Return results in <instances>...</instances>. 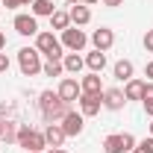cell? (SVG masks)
<instances>
[{"mask_svg": "<svg viewBox=\"0 0 153 153\" xmlns=\"http://www.w3.org/2000/svg\"><path fill=\"white\" fill-rule=\"evenodd\" d=\"M38 109H41V115H44L47 124H59V121L65 118V112L71 109V103H65V100L59 94H53V91H41V94H38Z\"/></svg>", "mask_w": 153, "mask_h": 153, "instance_id": "obj_1", "label": "cell"}, {"mask_svg": "<svg viewBox=\"0 0 153 153\" xmlns=\"http://www.w3.org/2000/svg\"><path fill=\"white\" fill-rule=\"evenodd\" d=\"M36 50L44 53L47 59H62L65 56V47H62V41H59L53 33H38L36 36Z\"/></svg>", "mask_w": 153, "mask_h": 153, "instance_id": "obj_2", "label": "cell"}, {"mask_svg": "<svg viewBox=\"0 0 153 153\" xmlns=\"http://www.w3.org/2000/svg\"><path fill=\"white\" fill-rule=\"evenodd\" d=\"M18 65H21V74L24 76L41 74V53L36 47H21L18 50Z\"/></svg>", "mask_w": 153, "mask_h": 153, "instance_id": "obj_3", "label": "cell"}, {"mask_svg": "<svg viewBox=\"0 0 153 153\" xmlns=\"http://www.w3.org/2000/svg\"><path fill=\"white\" fill-rule=\"evenodd\" d=\"M18 144L27 147V153L30 150H44V147H47V138H44V133H38V130H33V127L24 124L18 130Z\"/></svg>", "mask_w": 153, "mask_h": 153, "instance_id": "obj_4", "label": "cell"}, {"mask_svg": "<svg viewBox=\"0 0 153 153\" xmlns=\"http://www.w3.org/2000/svg\"><path fill=\"white\" fill-rule=\"evenodd\" d=\"M85 44H88V36H85L79 27H68V30H62V47H65V50L79 53Z\"/></svg>", "mask_w": 153, "mask_h": 153, "instance_id": "obj_5", "label": "cell"}, {"mask_svg": "<svg viewBox=\"0 0 153 153\" xmlns=\"http://www.w3.org/2000/svg\"><path fill=\"white\" fill-rule=\"evenodd\" d=\"M79 112H82V118H94V115H100V109H103V94H79Z\"/></svg>", "mask_w": 153, "mask_h": 153, "instance_id": "obj_6", "label": "cell"}, {"mask_svg": "<svg viewBox=\"0 0 153 153\" xmlns=\"http://www.w3.org/2000/svg\"><path fill=\"white\" fill-rule=\"evenodd\" d=\"M59 124H62L65 135H79V133H82V127H85V118H82V112L68 109V112H65V118H62Z\"/></svg>", "mask_w": 153, "mask_h": 153, "instance_id": "obj_7", "label": "cell"}, {"mask_svg": "<svg viewBox=\"0 0 153 153\" xmlns=\"http://www.w3.org/2000/svg\"><path fill=\"white\" fill-rule=\"evenodd\" d=\"M65 103H74V100H79V94H82V88H79V82H76L74 76H65L62 82H59V91H56Z\"/></svg>", "mask_w": 153, "mask_h": 153, "instance_id": "obj_8", "label": "cell"}, {"mask_svg": "<svg viewBox=\"0 0 153 153\" xmlns=\"http://www.w3.org/2000/svg\"><path fill=\"white\" fill-rule=\"evenodd\" d=\"M91 44H94V50H103V53H106V50L115 44V33L109 30V27H100V30L91 33Z\"/></svg>", "mask_w": 153, "mask_h": 153, "instance_id": "obj_9", "label": "cell"}, {"mask_svg": "<svg viewBox=\"0 0 153 153\" xmlns=\"http://www.w3.org/2000/svg\"><path fill=\"white\" fill-rule=\"evenodd\" d=\"M15 33L18 36H38L36 15H15Z\"/></svg>", "mask_w": 153, "mask_h": 153, "instance_id": "obj_10", "label": "cell"}, {"mask_svg": "<svg viewBox=\"0 0 153 153\" xmlns=\"http://www.w3.org/2000/svg\"><path fill=\"white\" fill-rule=\"evenodd\" d=\"M124 103H127V97H124L121 88H103V106L106 109L118 112V109H124Z\"/></svg>", "mask_w": 153, "mask_h": 153, "instance_id": "obj_11", "label": "cell"}, {"mask_svg": "<svg viewBox=\"0 0 153 153\" xmlns=\"http://www.w3.org/2000/svg\"><path fill=\"white\" fill-rule=\"evenodd\" d=\"M79 88H82V94H103L100 74H85L82 79H79Z\"/></svg>", "mask_w": 153, "mask_h": 153, "instance_id": "obj_12", "label": "cell"}, {"mask_svg": "<svg viewBox=\"0 0 153 153\" xmlns=\"http://www.w3.org/2000/svg\"><path fill=\"white\" fill-rule=\"evenodd\" d=\"M44 138H47L50 147H62V141H65L68 135L62 130V124H47V127H44Z\"/></svg>", "mask_w": 153, "mask_h": 153, "instance_id": "obj_13", "label": "cell"}, {"mask_svg": "<svg viewBox=\"0 0 153 153\" xmlns=\"http://www.w3.org/2000/svg\"><path fill=\"white\" fill-rule=\"evenodd\" d=\"M71 24L74 27H85L88 21H91V12H88V6H82V3H76V6H71Z\"/></svg>", "mask_w": 153, "mask_h": 153, "instance_id": "obj_14", "label": "cell"}, {"mask_svg": "<svg viewBox=\"0 0 153 153\" xmlns=\"http://www.w3.org/2000/svg\"><path fill=\"white\" fill-rule=\"evenodd\" d=\"M85 65H88L91 74H100V71L106 68V53H103V50H91V53L85 56Z\"/></svg>", "mask_w": 153, "mask_h": 153, "instance_id": "obj_15", "label": "cell"}, {"mask_svg": "<svg viewBox=\"0 0 153 153\" xmlns=\"http://www.w3.org/2000/svg\"><path fill=\"white\" fill-rule=\"evenodd\" d=\"M82 65H85V59L76 56V53H65V56H62V68H65L68 74H79Z\"/></svg>", "mask_w": 153, "mask_h": 153, "instance_id": "obj_16", "label": "cell"}, {"mask_svg": "<svg viewBox=\"0 0 153 153\" xmlns=\"http://www.w3.org/2000/svg\"><path fill=\"white\" fill-rule=\"evenodd\" d=\"M30 6H33V15H36V18H50V15L56 12L53 0H33Z\"/></svg>", "mask_w": 153, "mask_h": 153, "instance_id": "obj_17", "label": "cell"}, {"mask_svg": "<svg viewBox=\"0 0 153 153\" xmlns=\"http://www.w3.org/2000/svg\"><path fill=\"white\" fill-rule=\"evenodd\" d=\"M124 97H127V100H141V97H144V82H141V79H127Z\"/></svg>", "mask_w": 153, "mask_h": 153, "instance_id": "obj_18", "label": "cell"}, {"mask_svg": "<svg viewBox=\"0 0 153 153\" xmlns=\"http://www.w3.org/2000/svg\"><path fill=\"white\" fill-rule=\"evenodd\" d=\"M115 79H121V82L133 79V62H130V59H121V62H115Z\"/></svg>", "mask_w": 153, "mask_h": 153, "instance_id": "obj_19", "label": "cell"}, {"mask_svg": "<svg viewBox=\"0 0 153 153\" xmlns=\"http://www.w3.org/2000/svg\"><path fill=\"white\" fill-rule=\"evenodd\" d=\"M0 141H18V127L15 121H0Z\"/></svg>", "mask_w": 153, "mask_h": 153, "instance_id": "obj_20", "label": "cell"}, {"mask_svg": "<svg viewBox=\"0 0 153 153\" xmlns=\"http://www.w3.org/2000/svg\"><path fill=\"white\" fill-rule=\"evenodd\" d=\"M50 27H53V30H59V33H62V30H68V27H71V15L56 9V12L50 15Z\"/></svg>", "mask_w": 153, "mask_h": 153, "instance_id": "obj_21", "label": "cell"}, {"mask_svg": "<svg viewBox=\"0 0 153 153\" xmlns=\"http://www.w3.org/2000/svg\"><path fill=\"white\" fill-rule=\"evenodd\" d=\"M41 71H44V76H62V74H65L62 59H47V62L41 65Z\"/></svg>", "mask_w": 153, "mask_h": 153, "instance_id": "obj_22", "label": "cell"}, {"mask_svg": "<svg viewBox=\"0 0 153 153\" xmlns=\"http://www.w3.org/2000/svg\"><path fill=\"white\" fill-rule=\"evenodd\" d=\"M103 150H106V153H127V150H124V144H121V135H106Z\"/></svg>", "mask_w": 153, "mask_h": 153, "instance_id": "obj_23", "label": "cell"}, {"mask_svg": "<svg viewBox=\"0 0 153 153\" xmlns=\"http://www.w3.org/2000/svg\"><path fill=\"white\" fill-rule=\"evenodd\" d=\"M133 153H153V135L141 138V141H138V144L133 147Z\"/></svg>", "mask_w": 153, "mask_h": 153, "instance_id": "obj_24", "label": "cell"}, {"mask_svg": "<svg viewBox=\"0 0 153 153\" xmlns=\"http://www.w3.org/2000/svg\"><path fill=\"white\" fill-rule=\"evenodd\" d=\"M121 144H124V150H127V153H133V147L138 144V141H135L133 133H121Z\"/></svg>", "mask_w": 153, "mask_h": 153, "instance_id": "obj_25", "label": "cell"}, {"mask_svg": "<svg viewBox=\"0 0 153 153\" xmlns=\"http://www.w3.org/2000/svg\"><path fill=\"white\" fill-rule=\"evenodd\" d=\"M6 71H9V56L0 50V74H6Z\"/></svg>", "mask_w": 153, "mask_h": 153, "instance_id": "obj_26", "label": "cell"}, {"mask_svg": "<svg viewBox=\"0 0 153 153\" xmlns=\"http://www.w3.org/2000/svg\"><path fill=\"white\" fill-rule=\"evenodd\" d=\"M3 6H6V9H18V6H27V3H24V0H3Z\"/></svg>", "mask_w": 153, "mask_h": 153, "instance_id": "obj_27", "label": "cell"}, {"mask_svg": "<svg viewBox=\"0 0 153 153\" xmlns=\"http://www.w3.org/2000/svg\"><path fill=\"white\" fill-rule=\"evenodd\" d=\"M141 100H153V82H144V97Z\"/></svg>", "mask_w": 153, "mask_h": 153, "instance_id": "obj_28", "label": "cell"}, {"mask_svg": "<svg viewBox=\"0 0 153 153\" xmlns=\"http://www.w3.org/2000/svg\"><path fill=\"white\" fill-rule=\"evenodd\" d=\"M144 47L153 53V30H147V36H144Z\"/></svg>", "mask_w": 153, "mask_h": 153, "instance_id": "obj_29", "label": "cell"}, {"mask_svg": "<svg viewBox=\"0 0 153 153\" xmlns=\"http://www.w3.org/2000/svg\"><path fill=\"white\" fill-rule=\"evenodd\" d=\"M121 3H124V0H103V6H109V9H118Z\"/></svg>", "mask_w": 153, "mask_h": 153, "instance_id": "obj_30", "label": "cell"}, {"mask_svg": "<svg viewBox=\"0 0 153 153\" xmlns=\"http://www.w3.org/2000/svg\"><path fill=\"white\" fill-rule=\"evenodd\" d=\"M144 74H147V82H153V62H147V68H144Z\"/></svg>", "mask_w": 153, "mask_h": 153, "instance_id": "obj_31", "label": "cell"}, {"mask_svg": "<svg viewBox=\"0 0 153 153\" xmlns=\"http://www.w3.org/2000/svg\"><path fill=\"white\" fill-rule=\"evenodd\" d=\"M144 112H147V115L153 118V100H144Z\"/></svg>", "mask_w": 153, "mask_h": 153, "instance_id": "obj_32", "label": "cell"}, {"mask_svg": "<svg viewBox=\"0 0 153 153\" xmlns=\"http://www.w3.org/2000/svg\"><path fill=\"white\" fill-rule=\"evenodd\" d=\"M3 47H6V36L0 33V50H3Z\"/></svg>", "mask_w": 153, "mask_h": 153, "instance_id": "obj_33", "label": "cell"}, {"mask_svg": "<svg viewBox=\"0 0 153 153\" xmlns=\"http://www.w3.org/2000/svg\"><path fill=\"white\" fill-rule=\"evenodd\" d=\"M79 3H82V6H91V3H97V0H79Z\"/></svg>", "mask_w": 153, "mask_h": 153, "instance_id": "obj_34", "label": "cell"}, {"mask_svg": "<svg viewBox=\"0 0 153 153\" xmlns=\"http://www.w3.org/2000/svg\"><path fill=\"white\" fill-rule=\"evenodd\" d=\"M50 153H68V150H62V147H53V150H50Z\"/></svg>", "mask_w": 153, "mask_h": 153, "instance_id": "obj_35", "label": "cell"}, {"mask_svg": "<svg viewBox=\"0 0 153 153\" xmlns=\"http://www.w3.org/2000/svg\"><path fill=\"white\" fill-rule=\"evenodd\" d=\"M30 153H44V150H30Z\"/></svg>", "mask_w": 153, "mask_h": 153, "instance_id": "obj_36", "label": "cell"}, {"mask_svg": "<svg viewBox=\"0 0 153 153\" xmlns=\"http://www.w3.org/2000/svg\"><path fill=\"white\" fill-rule=\"evenodd\" d=\"M24 3H27V6H30V3H33V0H24Z\"/></svg>", "mask_w": 153, "mask_h": 153, "instance_id": "obj_37", "label": "cell"}, {"mask_svg": "<svg viewBox=\"0 0 153 153\" xmlns=\"http://www.w3.org/2000/svg\"><path fill=\"white\" fill-rule=\"evenodd\" d=\"M68 3H79V0H68Z\"/></svg>", "mask_w": 153, "mask_h": 153, "instance_id": "obj_38", "label": "cell"}, {"mask_svg": "<svg viewBox=\"0 0 153 153\" xmlns=\"http://www.w3.org/2000/svg\"><path fill=\"white\" fill-rule=\"evenodd\" d=\"M150 135H153V124H150Z\"/></svg>", "mask_w": 153, "mask_h": 153, "instance_id": "obj_39", "label": "cell"}]
</instances>
